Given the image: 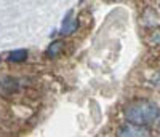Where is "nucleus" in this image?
Returning <instances> with one entry per match:
<instances>
[{"instance_id": "nucleus-3", "label": "nucleus", "mask_w": 160, "mask_h": 137, "mask_svg": "<svg viewBox=\"0 0 160 137\" xmlns=\"http://www.w3.org/2000/svg\"><path fill=\"white\" fill-rule=\"evenodd\" d=\"M71 13H72V11H69L68 18H66L64 22H62L61 35H71V34H74V32L77 31V27H78V21H77V18H74V19L69 18V16H71Z\"/></svg>"}, {"instance_id": "nucleus-1", "label": "nucleus", "mask_w": 160, "mask_h": 137, "mask_svg": "<svg viewBox=\"0 0 160 137\" xmlns=\"http://www.w3.org/2000/svg\"><path fill=\"white\" fill-rule=\"evenodd\" d=\"M157 116H158V107L152 101L141 99L136 102H131L125 108V118L128 120V123H133V125L146 126L152 123Z\"/></svg>"}, {"instance_id": "nucleus-6", "label": "nucleus", "mask_w": 160, "mask_h": 137, "mask_svg": "<svg viewBox=\"0 0 160 137\" xmlns=\"http://www.w3.org/2000/svg\"><path fill=\"white\" fill-rule=\"evenodd\" d=\"M151 42L152 43H157V45H160V29H157L152 35H151Z\"/></svg>"}, {"instance_id": "nucleus-4", "label": "nucleus", "mask_w": 160, "mask_h": 137, "mask_svg": "<svg viewBox=\"0 0 160 137\" xmlns=\"http://www.w3.org/2000/svg\"><path fill=\"white\" fill-rule=\"evenodd\" d=\"M62 48H64V43L59 42V40H56V42H53V43L48 46V50H47V56H48V58H56L58 54L62 51Z\"/></svg>"}, {"instance_id": "nucleus-5", "label": "nucleus", "mask_w": 160, "mask_h": 137, "mask_svg": "<svg viewBox=\"0 0 160 137\" xmlns=\"http://www.w3.org/2000/svg\"><path fill=\"white\" fill-rule=\"evenodd\" d=\"M26 59H28V51L26 50H15V51H11L10 56H8L10 62H22Z\"/></svg>"}, {"instance_id": "nucleus-2", "label": "nucleus", "mask_w": 160, "mask_h": 137, "mask_svg": "<svg viewBox=\"0 0 160 137\" xmlns=\"http://www.w3.org/2000/svg\"><path fill=\"white\" fill-rule=\"evenodd\" d=\"M118 135L122 137H141V135H149V131L144 129L142 126L139 125H133V123H130V125L127 126H122L118 129Z\"/></svg>"}]
</instances>
